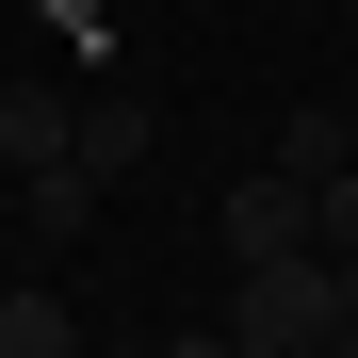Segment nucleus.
Returning a JSON list of instances; mask_svg holds the SVG:
<instances>
[{
	"mask_svg": "<svg viewBox=\"0 0 358 358\" xmlns=\"http://www.w3.org/2000/svg\"><path fill=\"white\" fill-rule=\"evenodd\" d=\"M293 245H310V179H245V196H228V261H293Z\"/></svg>",
	"mask_w": 358,
	"mask_h": 358,
	"instance_id": "2",
	"label": "nucleus"
},
{
	"mask_svg": "<svg viewBox=\"0 0 358 358\" xmlns=\"http://www.w3.org/2000/svg\"><path fill=\"white\" fill-rule=\"evenodd\" d=\"M0 196H17V163H0Z\"/></svg>",
	"mask_w": 358,
	"mask_h": 358,
	"instance_id": "10",
	"label": "nucleus"
},
{
	"mask_svg": "<svg viewBox=\"0 0 358 358\" xmlns=\"http://www.w3.org/2000/svg\"><path fill=\"white\" fill-rule=\"evenodd\" d=\"M17 228H33V245H82V228H98V179H82V163L17 179Z\"/></svg>",
	"mask_w": 358,
	"mask_h": 358,
	"instance_id": "5",
	"label": "nucleus"
},
{
	"mask_svg": "<svg viewBox=\"0 0 358 358\" xmlns=\"http://www.w3.org/2000/svg\"><path fill=\"white\" fill-rule=\"evenodd\" d=\"M358 163V131H342V114L310 98V114H277V179H342Z\"/></svg>",
	"mask_w": 358,
	"mask_h": 358,
	"instance_id": "7",
	"label": "nucleus"
},
{
	"mask_svg": "<svg viewBox=\"0 0 358 358\" xmlns=\"http://www.w3.org/2000/svg\"><path fill=\"white\" fill-rule=\"evenodd\" d=\"M0 358H82V310H66V293H0Z\"/></svg>",
	"mask_w": 358,
	"mask_h": 358,
	"instance_id": "6",
	"label": "nucleus"
},
{
	"mask_svg": "<svg viewBox=\"0 0 358 358\" xmlns=\"http://www.w3.org/2000/svg\"><path fill=\"white\" fill-rule=\"evenodd\" d=\"M66 147H82V98H49V82H17V98H0V163H17V179H49Z\"/></svg>",
	"mask_w": 358,
	"mask_h": 358,
	"instance_id": "3",
	"label": "nucleus"
},
{
	"mask_svg": "<svg viewBox=\"0 0 358 358\" xmlns=\"http://www.w3.org/2000/svg\"><path fill=\"white\" fill-rule=\"evenodd\" d=\"M147 131H163V114H147V98H82V147H66V163H82V179H98V196H114V179H131V163H147Z\"/></svg>",
	"mask_w": 358,
	"mask_h": 358,
	"instance_id": "4",
	"label": "nucleus"
},
{
	"mask_svg": "<svg viewBox=\"0 0 358 358\" xmlns=\"http://www.w3.org/2000/svg\"><path fill=\"white\" fill-rule=\"evenodd\" d=\"M310 261H358V163L310 179Z\"/></svg>",
	"mask_w": 358,
	"mask_h": 358,
	"instance_id": "8",
	"label": "nucleus"
},
{
	"mask_svg": "<svg viewBox=\"0 0 358 358\" xmlns=\"http://www.w3.org/2000/svg\"><path fill=\"white\" fill-rule=\"evenodd\" d=\"M82 358H98V342H82Z\"/></svg>",
	"mask_w": 358,
	"mask_h": 358,
	"instance_id": "12",
	"label": "nucleus"
},
{
	"mask_svg": "<svg viewBox=\"0 0 358 358\" xmlns=\"http://www.w3.org/2000/svg\"><path fill=\"white\" fill-rule=\"evenodd\" d=\"M163 358H245V342H228V326H196V342H163Z\"/></svg>",
	"mask_w": 358,
	"mask_h": 358,
	"instance_id": "9",
	"label": "nucleus"
},
{
	"mask_svg": "<svg viewBox=\"0 0 358 358\" xmlns=\"http://www.w3.org/2000/svg\"><path fill=\"white\" fill-rule=\"evenodd\" d=\"M310 358H342V342H310Z\"/></svg>",
	"mask_w": 358,
	"mask_h": 358,
	"instance_id": "11",
	"label": "nucleus"
},
{
	"mask_svg": "<svg viewBox=\"0 0 358 358\" xmlns=\"http://www.w3.org/2000/svg\"><path fill=\"white\" fill-rule=\"evenodd\" d=\"M228 342L245 358H310V342H342V277L293 245V261H245L228 277Z\"/></svg>",
	"mask_w": 358,
	"mask_h": 358,
	"instance_id": "1",
	"label": "nucleus"
}]
</instances>
